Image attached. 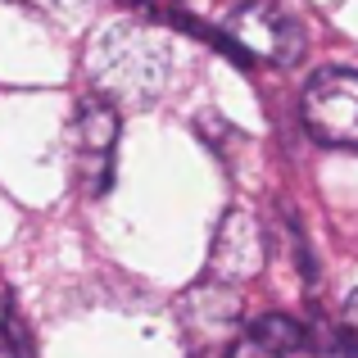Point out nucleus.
<instances>
[{"label": "nucleus", "mask_w": 358, "mask_h": 358, "mask_svg": "<svg viewBox=\"0 0 358 358\" xmlns=\"http://www.w3.org/2000/svg\"><path fill=\"white\" fill-rule=\"evenodd\" d=\"M118 109L100 96H87L73 109L64 127V159H69V182L82 195H105L114 186V155H118Z\"/></svg>", "instance_id": "f03ea898"}, {"label": "nucleus", "mask_w": 358, "mask_h": 358, "mask_svg": "<svg viewBox=\"0 0 358 358\" xmlns=\"http://www.w3.org/2000/svg\"><path fill=\"white\" fill-rule=\"evenodd\" d=\"M173 45L141 18H114L87 45V78L114 109H145L173 87Z\"/></svg>", "instance_id": "f257e3e1"}, {"label": "nucleus", "mask_w": 358, "mask_h": 358, "mask_svg": "<svg viewBox=\"0 0 358 358\" xmlns=\"http://www.w3.org/2000/svg\"><path fill=\"white\" fill-rule=\"evenodd\" d=\"M268 263V236H263V222L250 209H227V218L218 222L209 245V281L222 286H245L254 281Z\"/></svg>", "instance_id": "423d86ee"}, {"label": "nucleus", "mask_w": 358, "mask_h": 358, "mask_svg": "<svg viewBox=\"0 0 358 358\" xmlns=\"http://www.w3.org/2000/svg\"><path fill=\"white\" fill-rule=\"evenodd\" d=\"M341 331L350 336V345L358 350V290L345 299V308H341Z\"/></svg>", "instance_id": "9d476101"}, {"label": "nucleus", "mask_w": 358, "mask_h": 358, "mask_svg": "<svg viewBox=\"0 0 358 358\" xmlns=\"http://www.w3.org/2000/svg\"><path fill=\"white\" fill-rule=\"evenodd\" d=\"M304 131L317 145L358 150V73L354 69H327L304 87L299 100Z\"/></svg>", "instance_id": "39448f33"}, {"label": "nucleus", "mask_w": 358, "mask_h": 358, "mask_svg": "<svg viewBox=\"0 0 358 358\" xmlns=\"http://www.w3.org/2000/svg\"><path fill=\"white\" fill-rule=\"evenodd\" d=\"M173 317H177V331H182L191 358H204V354L231 350V341L241 336L245 304H241L236 286H222V281L204 277V281H195L191 290H182Z\"/></svg>", "instance_id": "20e7f679"}, {"label": "nucleus", "mask_w": 358, "mask_h": 358, "mask_svg": "<svg viewBox=\"0 0 358 358\" xmlns=\"http://www.w3.org/2000/svg\"><path fill=\"white\" fill-rule=\"evenodd\" d=\"M308 331L286 313H263L259 322L241 327V336L231 341L227 358H290V354H304Z\"/></svg>", "instance_id": "0eeeda50"}, {"label": "nucleus", "mask_w": 358, "mask_h": 358, "mask_svg": "<svg viewBox=\"0 0 358 358\" xmlns=\"http://www.w3.org/2000/svg\"><path fill=\"white\" fill-rule=\"evenodd\" d=\"M0 358H14V354H9V350H0Z\"/></svg>", "instance_id": "f8f14e48"}, {"label": "nucleus", "mask_w": 358, "mask_h": 358, "mask_svg": "<svg viewBox=\"0 0 358 358\" xmlns=\"http://www.w3.org/2000/svg\"><path fill=\"white\" fill-rule=\"evenodd\" d=\"M304 358H358V350L350 345V336L341 327H317L304 345Z\"/></svg>", "instance_id": "1a4fd4ad"}, {"label": "nucleus", "mask_w": 358, "mask_h": 358, "mask_svg": "<svg viewBox=\"0 0 358 358\" xmlns=\"http://www.w3.org/2000/svg\"><path fill=\"white\" fill-rule=\"evenodd\" d=\"M14 5H23L27 14L45 18V23H55V27H78V23L91 18L96 0H14Z\"/></svg>", "instance_id": "6e6552de"}, {"label": "nucleus", "mask_w": 358, "mask_h": 358, "mask_svg": "<svg viewBox=\"0 0 358 358\" xmlns=\"http://www.w3.org/2000/svg\"><path fill=\"white\" fill-rule=\"evenodd\" d=\"M222 45L259 64H272V69H290L304 55V27L277 0H245L222 27Z\"/></svg>", "instance_id": "7ed1b4c3"}, {"label": "nucleus", "mask_w": 358, "mask_h": 358, "mask_svg": "<svg viewBox=\"0 0 358 358\" xmlns=\"http://www.w3.org/2000/svg\"><path fill=\"white\" fill-rule=\"evenodd\" d=\"M204 358H218V354H204Z\"/></svg>", "instance_id": "ddd939ff"}, {"label": "nucleus", "mask_w": 358, "mask_h": 358, "mask_svg": "<svg viewBox=\"0 0 358 358\" xmlns=\"http://www.w3.org/2000/svg\"><path fill=\"white\" fill-rule=\"evenodd\" d=\"M131 5H173V0H131Z\"/></svg>", "instance_id": "9b49d317"}]
</instances>
